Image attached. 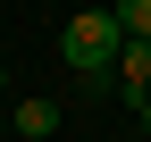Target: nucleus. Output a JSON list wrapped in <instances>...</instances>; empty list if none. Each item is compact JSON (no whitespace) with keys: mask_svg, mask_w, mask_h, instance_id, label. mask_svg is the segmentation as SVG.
Masks as SVG:
<instances>
[{"mask_svg":"<svg viewBox=\"0 0 151 142\" xmlns=\"http://www.w3.org/2000/svg\"><path fill=\"white\" fill-rule=\"evenodd\" d=\"M59 50H67V67H76L84 84H109V75H118V50H126L118 9H76L67 33H59Z\"/></svg>","mask_w":151,"mask_h":142,"instance_id":"nucleus-1","label":"nucleus"},{"mask_svg":"<svg viewBox=\"0 0 151 142\" xmlns=\"http://www.w3.org/2000/svg\"><path fill=\"white\" fill-rule=\"evenodd\" d=\"M17 134L25 142H50L59 134V100H17Z\"/></svg>","mask_w":151,"mask_h":142,"instance_id":"nucleus-2","label":"nucleus"},{"mask_svg":"<svg viewBox=\"0 0 151 142\" xmlns=\"http://www.w3.org/2000/svg\"><path fill=\"white\" fill-rule=\"evenodd\" d=\"M118 25H126V33H143V42H151V0H118Z\"/></svg>","mask_w":151,"mask_h":142,"instance_id":"nucleus-3","label":"nucleus"},{"mask_svg":"<svg viewBox=\"0 0 151 142\" xmlns=\"http://www.w3.org/2000/svg\"><path fill=\"white\" fill-rule=\"evenodd\" d=\"M143 134H151V109H143Z\"/></svg>","mask_w":151,"mask_h":142,"instance_id":"nucleus-4","label":"nucleus"}]
</instances>
